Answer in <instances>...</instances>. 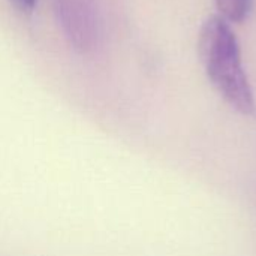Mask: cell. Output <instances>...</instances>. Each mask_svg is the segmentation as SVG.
<instances>
[{
    "mask_svg": "<svg viewBox=\"0 0 256 256\" xmlns=\"http://www.w3.org/2000/svg\"><path fill=\"white\" fill-rule=\"evenodd\" d=\"M219 15L230 24H240L246 21L252 12L254 0H214Z\"/></svg>",
    "mask_w": 256,
    "mask_h": 256,
    "instance_id": "obj_3",
    "label": "cell"
},
{
    "mask_svg": "<svg viewBox=\"0 0 256 256\" xmlns=\"http://www.w3.org/2000/svg\"><path fill=\"white\" fill-rule=\"evenodd\" d=\"M54 12L72 50L82 56L98 50L102 40V20L94 0H54Z\"/></svg>",
    "mask_w": 256,
    "mask_h": 256,
    "instance_id": "obj_2",
    "label": "cell"
},
{
    "mask_svg": "<svg viewBox=\"0 0 256 256\" xmlns=\"http://www.w3.org/2000/svg\"><path fill=\"white\" fill-rule=\"evenodd\" d=\"M198 52L206 74L224 100L243 116L256 112L255 94L246 74L238 39L219 14L210 15L200 32Z\"/></svg>",
    "mask_w": 256,
    "mask_h": 256,
    "instance_id": "obj_1",
    "label": "cell"
},
{
    "mask_svg": "<svg viewBox=\"0 0 256 256\" xmlns=\"http://www.w3.org/2000/svg\"><path fill=\"white\" fill-rule=\"evenodd\" d=\"M12 4H14V8L15 9H18L21 14H30V12H33V9H34V6H36V3H38V0H9Z\"/></svg>",
    "mask_w": 256,
    "mask_h": 256,
    "instance_id": "obj_4",
    "label": "cell"
}]
</instances>
